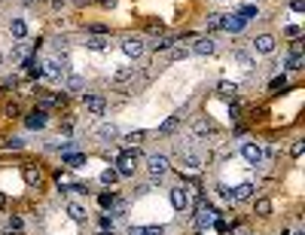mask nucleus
Masks as SVG:
<instances>
[{
	"mask_svg": "<svg viewBox=\"0 0 305 235\" xmlns=\"http://www.w3.org/2000/svg\"><path fill=\"white\" fill-rule=\"evenodd\" d=\"M137 171V150H122L116 156V174L119 177H134Z\"/></svg>",
	"mask_w": 305,
	"mask_h": 235,
	"instance_id": "f257e3e1",
	"label": "nucleus"
},
{
	"mask_svg": "<svg viewBox=\"0 0 305 235\" xmlns=\"http://www.w3.org/2000/svg\"><path fill=\"white\" fill-rule=\"evenodd\" d=\"M168 156H162V153H153L150 159H147V171H150V177L153 180H162L165 174H168Z\"/></svg>",
	"mask_w": 305,
	"mask_h": 235,
	"instance_id": "f03ea898",
	"label": "nucleus"
},
{
	"mask_svg": "<svg viewBox=\"0 0 305 235\" xmlns=\"http://www.w3.org/2000/svg\"><path fill=\"white\" fill-rule=\"evenodd\" d=\"M43 77L61 83V80L67 77V64H64V58H49V61L43 64Z\"/></svg>",
	"mask_w": 305,
	"mask_h": 235,
	"instance_id": "7ed1b4c3",
	"label": "nucleus"
},
{
	"mask_svg": "<svg viewBox=\"0 0 305 235\" xmlns=\"http://www.w3.org/2000/svg\"><path fill=\"white\" fill-rule=\"evenodd\" d=\"M241 156H244L247 165H260V162H262V147L254 143V141H244L241 143Z\"/></svg>",
	"mask_w": 305,
	"mask_h": 235,
	"instance_id": "20e7f679",
	"label": "nucleus"
},
{
	"mask_svg": "<svg viewBox=\"0 0 305 235\" xmlns=\"http://www.w3.org/2000/svg\"><path fill=\"white\" fill-rule=\"evenodd\" d=\"M122 52H125L129 58H140L143 52H147V43H143L140 37H125V40H122Z\"/></svg>",
	"mask_w": 305,
	"mask_h": 235,
	"instance_id": "39448f33",
	"label": "nucleus"
},
{
	"mask_svg": "<svg viewBox=\"0 0 305 235\" xmlns=\"http://www.w3.org/2000/svg\"><path fill=\"white\" fill-rule=\"evenodd\" d=\"M214 217H217V214H214V208H211L208 202H199V205H195V226H199V229L211 226Z\"/></svg>",
	"mask_w": 305,
	"mask_h": 235,
	"instance_id": "423d86ee",
	"label": "nucleus"
},
{
	"mask_svg": "<svg viewBox=\"0 0 305 235\" xmlns=\"http://www.w3.org/2000/svg\"><path fill=\"white\" fill-rule=\"evenodd\" d=\"M49 122V113H46V107H37V110H31L25 116V125L28 129H43V125Z\"/></svg>",
	"mask_w": 305,
	"mask_h": 235,
	"instance_id": "0eeeda50",
	"label": "nucleus"
},
{
	"mask_svg": "<svg viewBox=\"0 0 305 235\" xmlns=\"http://www.w3.org/2000/svg\"><path fill=\"white\" fill-rule=\"evenodd\" d=\"M171 208L180 211V214L189 208V192H186L183 187H174V189H171Z\"/></svg>",
	"mask_w": 305,
	"mask_h": 235,
	"instance_id": "6e6552de",
	"label": "nucleus"
},
{
	"mask_svg": "<svg viewBox=\"0 0 305 235\" xmlns=\"http://www.w3.org/2000/svg\"><path fill=\"white\" fill-rule=\"evenodd\" d=\"M83 104H86V110L92 113V116H101L107 110V101L101 95H83Z\"/></svg>",
	"mask_w": 305,
	"mask_h": 235,
	"instance_id": "1a4fd4ad",
	"label": "nucleus"
},
{
	"mask_svg": "<svg viewBox=\"0 0 305 235\" xmlns=\"http://www.w3.org/2000/svg\"><path fill=\"white\" fill-rule=\"evenodd\" d=\"M180 165H183V168H189V171H199L205 162H202V156L195 153V150H180Z\"/></svg>",
	"mask_w": 305,
	"mask_h": 235,
	"instance_id": "9d476101",
	"label": "nucleus"
},
{
	"mask_svg": "<svg viewBox=\"0 0 305 235\" xmlns=\"http://www.w3.org/2000/svg\"><path fill=\"white\" fill-rule=\"evenodd\" d=\"M254 49L260 52V55H272L275 52V37L272 34H260V37L254 40Z\"/></svg>",
	"mask_w": 305,
	"mask_h": 235,
	"instance_id": "9b49d317",
	"label": "nucleus"
},
{
	"mask_svg": "<svg viewBox=\"0 0 305 235\" xmlns=\"http://www.w3.org/2000/svg\"><path fill=\"white\" fill-rule=\"evenodd\" d=\"M214 49H217V40H214V37H199V40L192 43V52H195V55H211Z\"/></svg>",
	"mask_w": 305,
	"mask_h": 235,
	"instance_id": "f8f14e48",
	"label": "nucleus"
},
{
	"mask_svg": "<svg viewBox=\"0 0 305 235\" xmlns=\"http://www.w3.org/2000/svg\"><path fill=\"white\" fill-rule=\"evenodd\" d=\"M244 19H241V15L235 12V15H223V31H229V34H241L244 31Z\"/></svg>",
	"mask_w": 305,
	"mask_h": 235,
	"instance_id": "ddd939ff",
	"label": "nucleus"
},
{
	"mask_svg": "<svg viewBox=\"0 0 305 235\" xmlns=\"http://www.w3.org/2000/svg\"><path fill=\"white\" fill-rule=\"evenodd\" d=\"M67 217L74 223H86L88 220V211H86V205H80V202H67Z\"/></svg>",
	"mask_w": 305,
	"mask_h": 235,
	"instance_id": "4468645a",
	"label": "nucleus"
},
{
	"mask_svg": "<svg viewBox=\"0 0 305 235\" xmlns=\"http://www.w3.org/2000/svg\"><path fill=\"white\" fill-rule=\"evenodd\" d=\"M107 46H110V37H101V34H88L86 37V49H92V52H104Z\"/></svg>",
	"mask_w": 305,
	"mask_h": 235,
	"instance_id": "2eb2a0df",
	"label": "nucleus"
},
{
	"mask_svg": "<svg viewBox=\"0 0 305 235\" xmlns=\"http://www.w3.org/2000/svg\"><path fill=\"white\" fill-rule=\"evenodd\" d=\"M254 184H250V180H244V184H238L235 189H232V192H235V202H247V198H254Z\"/></svg>",
	"mask_w": 305,
	"mask_h": 235,
	"instance_id": "dca6fc26",
	"label": "nucleus"
},
{
	"mask_svg": "<svg viewBox=\"0 0 305 235\" xmlns=\"http://www.w3.org/2000/svg\"><path fill=\"white\" fill-rule=\"evenodd\" d=\"M192 132H195V135H199V138H205V135H211V132H214V125H211V119H205V116H199V119H195V122H192Z\"/></svg>",
	"mask_w": 305,
	"mask_h": 235,
	"instance_id": "f3484780",
	"label": "nucleus"
},
{
	"mask_svg": "<svg viewBox=\"0 0 305 235\" xmlns=\"http://www.w3.org/2000/svg\"><path fill=\"white\" fill-rule=\"evenodd\" d=\"M9 34L15 40H25V34H28V25H25V19H12L9 22Z\"/></svg>",
	"mask_w": 305,
	"mask_h": 235,
	"instance_id": "a211bd4d",
	"label": "nucleus"
},
{
	"mask_svg": "<svg viewBox=\"0 0 305 235\" xmlns=\"http://www.w3.org/2000/svg\"><path fill=\"white\" fill-rule=\"evenodd\" d=\"M98 138H101V141H116V138H119V129H116L113 122H104L101 129H98Z\"/></svg>",
	"mask_w": 305,
	"mask_h": 235,
	"instance_id": "6ab92c4d",
	"label": "nucleus"
},
{
	"mask_svg": "<svg viewBox=\"0 0 305 235\" xmlns=\"http://www.w3.org/2000/svg\"><path fill=\"white\" fill-rule=\"evenodd\" d=\"M180 116L183 113H177V116H168L162 125H159V135H171V132H177V125H180Z\"/></svg>",
	"mask_w": 305,
	"mask_h": 235,
	"instance_id": "aec40b11",
	"label": "nucleus"
},
{
	"mask_svg": "<svg viewBox=\"0 0 305 235\" xmlns=\"http://www.w3.org/2000/svg\"><path fill=\"white\" fill-rule=\"evenodd\" d=\"M217 95H223V98H235V95H238V83L223 80V83L217 86Z\"/></svg>",
	"mask_w": 305,
	"mask_h": 235,
	"instance_id": "412c9836",
	"label": "nucleus"
},
{
	"mask_svg": "<svg viewBox=\"0 0 305 235\" xmlns=\"http://www.w3.org/2000/svg\"><path fill=\"white\" fill-rule=\"evenodd\" d=\"M22 64H25V70H28L31 77H43V61L40 58H25Z\"/></svg>",
	"mask_w": 305,
	"mask_h": 235,
	"instance_id": "4be33fe9",
	"label": "nucleus"
},
{
	"mask_svg": "<svg viewBox=\"0 0 305 235\" xmlns=\"http://www.w3.org/2000/svg\"><path fill=\"white\" fill-rule=\"evenodd\" d=\"M129 80H134V67H119L116 74H113V83H116V86H125Z\"/></svg>",
	"mask_w": 305,
	"mask_h": 235,
	"instance_id": "5701e85b",
	"label": "nucleus"
},
{
	"mask_svg": "<svg viewBox=\"0 0 305 235\" xmlns=\"http://www.w3.org/2000/svg\"><path fill=\"white\" fill-rule=\"evenodd\" d=\"M61 162H64L67 168H80L83 162H86V156H83V153H64V156H61Z\"/></svg>",
	"mask_w": 305,
	"mask_h": 235,
	"instance_id": "b1692460",
	"label": "nucleus"
},
{
	"mask_svg": "<svg viewBox=\"0 0 305 235\" xmlns=\"http://www.w3.org/2000/svg\"><path fill=\"white\" fill-rule=\"evenodd\" d=\"M254 214L257 217H268V214H272V202H268V198H257V202H254Z\"/></svg>",
	"mask_w": 305,
	"mask_h": 235,
	"instance_id": "393cba45",
	"label": "nucleus"
},
{
	"mask_svg": "<svg viewBox=\"0 0 305 235\" xmlns=\"http://www.w3.org/2000/svg\"><path fill=\"white\" fill-rule=\"evenodd\" d=\"M28 52H31V46H28V43H15V49H12V55H9V58H12V61H25V58H28Z\"/></svg>",
	"mask_w": 305,
	"mask_h": 235,
	"instance_id": "a878e982",
	"label": "nucleus"
},
{
	"mask_svg": "<svg viewBox=\"0 0 305 235\" xmlns=\"http://www.w3.org/2000/svg\"><path fill=\"white\" fill-rule=\"evenodd\" d=\"M64 80H67V89H70V92H80V89L86 86V80H83L80 74H67Z\"/></svg>",
	"mask_w": 305,
	"mask_h": 235,
	"instance_id": "bb28decb",
	"label": "nucleus"
},
{
	"mask_svg": "<svg viewBox=\"0 0 305 235\" xmlns=\"http://www.w3.org/2000/svg\"><path fill=\"white\" fill-rule=\"evenodd\" d=\"M25 184H28V187H40V184H43L40 171H34V168H25Z\"/></svg>",
	"mask_w": 305,
	"mask_h": 235,
	"instance_id": "cd10ccee",
	"label": "nucleus"
},
{
	"mask_svg": "<svg viewBox=\"0 0 305 235\" xmlns=\"http://www.w3.org/2000/svg\"><path fill=\"white\" fill-rule=\"evenodd\" d=\"M98 202H101V208H116L119 195H116V192H101V198H98Z\"/></svg>",
	"mask_w": 305,
	"mask_h": 235,
	"instance_id": "c85d7f7f",
	"label": "nucleus"
},
{
	"mask_svg": "<svg viewBox=\"0 0 305 235\" xmlns=\"http://www.w3.org/2000/svg\"><path fill=\"white\" fill-rule=\"evenodd\" d=\"M150 49H153V52H165V49H171V37H156V40L150 43Z\"/></svg>",
	"mask_w": 305,
	"mask_h": 235,
	"instance_id": "c756f323",
	"label": "nucleus"
},
{
	"mask_svg": "<svg viewBox=\"0 0 305 235\" xmlns=\"http://www.w3.org/2000/svg\"><path fill=\"white\" fill-rule=\"evenodd\" d=\"M143 138H147V132H131V135H125V143H129V150H134Z\"/></svg>",
	"mask_w": 305,
	"mask_h": 235,
	"instance_id": "7c9ffc66",
	"label": "nucleus"
},
{
	"mask_svg": "<svg viewBox=\"0 0 305 235\" xmlns=\"http://www.w3.org/2000/svg\"><path fill=\"white\" fill-rule=\"evenodd\" d=\"M116 180H119V174H116V168H107V171L101 174V184H104V187H113V184H116Z\"/></svg>",
	"mask_w": 305,
	"mask_h": 235,
	"instance_id": "2f4dec72",
	"label": "nucleus"
},
{
	"mask_svg": "<svg viewBox=\"0 0 305 235\" xmlns=\"http://www.w3.org/2000/svg\"><path fill=\"white\" fill-rule=\"evenodd\" d=\"M137 235H165L162 226H137Z\"/></svg>",
	"mask_w": 305,
	"mask_h": 235,
	"instance_id": "473e14b6",
	"label": "nucleus"
},
{
	"mask_svg": "<svg viewBox=\"0 0 305 235\" xmlns=\"http://www.w3.org/2000/svg\"><path fill=\"white\" fill-rule=\"evenodd\" d=\"M220 28H223V15H217V12L208 15V31H220Z\"/></svg>",
	"mask_w": 305,
	"mask_h": 235,
	"instance_id": "72a5a7b5",
	"label": "nucleus"
},
{
	"mask_svg": "<svg viewBox=\"0 0 305 235\" xmlns=\"http://www.w3.org/2000/svg\"><path fill=\"white\" fill-rule=\"evenodd\" d=\"M217 192H220V198H223V202H235V192H232L226 184H220V187H217Z\"/></svg>",
	"mask_w": 305,
	"mask_h": 235,
	"instance_id": "f704fd0d",
	"label": "nucleus"
},
{
	"mask_svg": "<svg viewBox=\"0 0 305 235\" xmlns=\"http://www.w3.org/2000/svg\"><path fill=\"white\" fill-rule=\"evenodd\" d=\"M284 67H287V70H299V67H302V55H290Z\"/></svg>",
	"mask_w": 305,
	"mask_h": 235,
	"instance_id": "c9c22d12",
	"label": "nucleus"
},
{
	"mask_svg": "<svg viewBox=\"0 0 305 235\" xmlns=\"http://www.w3.org/2000/svg\"><path fill=\"white\" fill-rule=\"evenodd\" d=\"M238 15H241L244 22H247V19H254V15H257V6H250V3H247V6H241V9H238Z\"/></svg>",
	"mask_w": 305,
	"mask_h": 235,
	"instance_id": "e433bc0d",
	"label": "nucleus"
},
{
	"mask_svg": "<svg viewBox=\"0 0 305 235\" xmlns=\"http://www.w3.org/2000/svg\"><path fill=\"white\" fill-rule=\"evenodd\" d=\"M3 147H6V150H22V147H25V141H22V138H9Z\"/></svg>",
	"mask_w": 305,
	"mask_h": 235,
	"instance_id": "4c0bfd02",
	"label": "nucleus"
},
{
	"mask_svg": "<svg viewBox=\"0 0 305 235\" xmlns=\"http://www.w3.org/2000/svg\"><path fill=\"white\" fill-rule=\"evenodd\" d=\"M302 153H305V143H302V141H293V147H290V156H293V159H299Z\"/></svg>",
	"mask_w": 305,
	"mask_h": 235,
	"instance_id": "58836bf2",
	"label": "nucleus"
},
{
	"mask_svg": "<svg viewBox=\"0 0 305 235\" xmlns=\"http://www.w3.org/2000/svg\"><path fill=\"white\" fill-rule=\"evenodd\" d=\"M6 226H9V232H19V229H22V217H15V214H12L9 220H6Z\"/></svg>",
	"mask_w": 305,
	"mask_h": 235,
	"instance_id": "ea45409f",
	"label": "nucleus"
},
{
	"mask_svg": "<svg viewBox=\"0 0 305 235\" xmlns=\"http://www.w3.org/2000/svg\"><path fill=\"white\" fill-rule=\"evenodd\" d=\"M189 55V49H171V61H183Z\"/></svg>",
	"mask_w": 305,
	"mask_h": 235,
	"instance_id": "a19ab883",
	"label": "nucleus"
},
{
	"mask_svg": "<svg viewBox=\"0 0 305 235\" xmlns=\"http://www.w3.org/2000/svg\"><path fill=\"white\" fill-rule=\"evenodd\" d=\"M268 86H272V89H284V86H287V77L278 74V77H272V83H268Z\"/></svg>",
	"mask_w": 305,
	"mask_h": 235,
	"instance_id": "79ce46f5",
	"label": "nucleus"
},
{
	"mask_svg": "<svg viewBox=\"0 0 305 235\" xmlns=\"http://www.w3.org/2000/svg\"><path fill=\"white\" fill-rule=\"evenodd\" d=\"M232 58H235V61H241V64H244L247 70H250V67H254V61H250V58L244 55V52H235V55H232Z\"/></svg>",
	"mask_w": 305,
	"mask_h": 235,
	"instance_id": "37998d69",
	"label": "nucleus"
},
{
	"mask_svg": "<svg viewBox=\"0 0 305 235\" xmlns=\"http://www.w3.org/2000/svg\"><path fill=\"white\" fill-rule=\"evenodd\" d=\"M290 9H293V12H302V9H305V0H290Z\"/></svg>",
	"mask_w": 305,
	"mask_h": 235,
	"instance_id": "c03bdc74",
	"label": "nucleus"
},
{
	"mask_svg": "<svg viewBox=\"0 0 305 235\" xmlns=\"http://www.w3.org/2000/svg\"><path fill=\"white\" fill-rule=\"evenodd\" d=\"M150 189H153V187H150V184H143V187H137V189H134V195H147V192H150Z\"/></svg>",
	"mask_w": 305,
	"mask_h": 235,
	"instance_id": "a18cd8bd",
	"label": "nucleus"
},
{
	"mask_svg": "<svg viewBox=\"0 0 305 235\" xmlns=\"http://www.w3.org/2000/svg\"><path fill=\"white\" fill-rule=\"evenodd\" d=\"M287 37H299V25H290V28H287Z\"/></svg>",
	"mask_w": 305,
	"mask_h": 235,
	"instance_id": "49530a36",
	"label": "nucleus"
},
{
	"mask_svg": "<svg viewBox=\"0 0 305 235\" xmlns=\"http://www.w3.org/2000/svg\"><path fill=\"white\" fill-rule=\"evenodd\" d=\"M98 235H113V229H110V232H107V229H101V232H98Z\"/></svg>",
	"mask_w": 305,
	"mask_h": 235,
	"instance_id": "de8ad7c7",
	"label": "nucleus"
},
{
	"mask_svg": "<svg viewBox=\"0 0 305 235\" xmlns=\"http://www.w3.org/2000/svg\"><path fill=\"white\" fill-rule=\"evenodd\" d=\"M3 205H6V198H3V195H0V208H3Z\"/></svg>",
	"mask_w": 305,
	"mask_h": 235,
	"instance_id": "09e8293b",
	"label": "nucleus"
},
{
	"mask_svg": "<svg viewBox=\"0 0 305 235\" xmlns=\"http://www.w3.org/2000/svg\"><path fill=\"white\" fill-rule=\"evenodd\" d=\"M293 235H302V232H299V229H296V232H293Z\"/></svg>",
	"mask_w": 305,
	"mask_h": 235,
	"instance_id": "8fccbe9b",
	"label": "nucleus"
},
{
	"mask_svg": "<svg viewBox=\"0 0 305 235\" xmlns=\"http://www.w3.org/2000/svg\"><path fill=\"white\" fill-rule=\"evenodd\" d=\"M0 61H3V55H0Z\"/></svg>",
	"mask_w": 305,
	"mask_h": 235,
	"instance_id": "3c124183",
	"label": "nucleus"
}]
</instances>
